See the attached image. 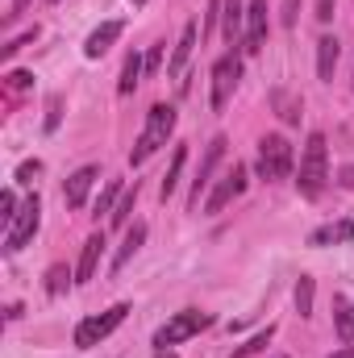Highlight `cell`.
Returning a JSON list of instances; mask_svg holds the SVG:
<instances>
[{
  "label": "cell",
  "instance_id": "4316f807",
  "mask_svg": "<svg viewBox=\"0 0 354 358\" xmlns=\"http://www.w3.org/2000/svg\"><path fill=\"white\" fill-rule=\"evenodd\" d=\"M134 204H138V187H134V192H125V196L117 200V208L108 213V225H129V213H134Z\"/></svg>",
  "mask_w": 354,
  "mask_h": 358
},
{
  "label": "cell",
  "instance_id": "d4e9b609",
  "mask_svg": "<svg viewBox=\"0 0 354 358\" xmlns=\"http://www.w3.org/2000/svg\"><path fill=\"white\" fill-rule=\"evenodd\" d=\"M313 275H300L296 279V308H300V317H313Z\"/></svg>",
  "mask_w": 354,
  "mask_h": 358
},
{
  "label": "cell",
  "instance_id": "277c9868",
  "mask_svg": "<svg viewBox=\"0 0 354 358\" xmlns=\"http://www.w3.org/2000/svg\"><path fill=\"white\" fill-rule=\"evenodd\" d=\"M292 163H296V155H292V142L283 134H267L259 142V176L267 183L271 179H288L292 176Z\"/></svg>",
  "mask_w": 354,
  "mask_h": 358
},
{
  "label": "cell",
  "instance_id": "83f0119b",
  "mask_svg": "<svg viewBox=\"0 0 354 358\" xmlns=\"http://www.w3.org/2000/svg\"><path fill=\"white\" fill-rule=\"evenodd\" d=\"M34 38H38V25H34V29H25V34H17V38H8V42H4V46H0V59H4V63H8V59H13V55H17V50H21V46H29V42H34Z\"/></svg>",
  "mask_w": 354,
  "mask_h": 358
},
{
  "label": "cell",
  "instance_id": "30bf717a",
  "mask_svg": "<svg viewBox=\"0 0 354 358\" xmlns=\"http://www.w3.org/2000/svg\"><path fill=\"white\" fill-rule=\"evenodd\" d=\"M96 179H100V167H80L76 176H67V183H63L67 208H84V204H88V192H92Z\"/></svg>",
  "mask_w": 354,
  "mask_h": 358
},
{
  "label": "cell",
  "instance_id": "8992f818",
  "mask_svg": "<svg viewBox=\"0 0 354 358\" xmlns=\"http://www.w3.org/2000/svg\"><path fill=\"white\" fill-rule=\"evenodd\" d=\"M129 317V304H113V308H104L100 317H84L80 325H76V346L80 350H92V346H100L121 321Z\"/></svg>",
  "mask_w": 354,
  "mask_h": 358
},
{
  "label": "cell",
  "instance_id": "f1b7e54d",
  "mask_svg": "<svg viewBox=\"0 0 354 358\" xmlns=\"http://www.w3.org/2000/svg\"><path fill=\"white\" fill-rule=\"evenodd\" d=\"M59 117H63V96H50L46 100V134L59 129Z\"/></svg>",
  "mask_w": 354,
  "mask_h": 358
},
{
  "label": "cell",
  "instance_id": "8d00e7d4",
  "mask_svg": "<svg viewBox=\"0 0 354 358\" xmlns=\"http://www.w3.org/2000/svg\"><path fill=\"white\" fill-rule=\"evenodd\" d=\"M25 8H29V0H13V4H8V21H13V17H21Z\"/></svg>",
  "mask_w": 354,
  "mask_h": 358
},
{
  "label": "cell",
  "instance_id": "ab89813d",
  "mask_svg": "<svg viewBox=\"0 0 354 358\" xmlns=\"http://www.w3.org/2000/svg\"><path fill=\"white\" fill-rule=\"evenodd\" d=\"M159 358H176V355H171V350H159Z\"/></svg>",
  "mask_w": 354,
  "mask_h": 358
},
{
  "label": "cell",
  "instance_id": "603a6c76",
  "mask_svg": "<svg viewBox=\"0 0 354 358\" xmlns=\"http://www.w3.org/2000/svg\"><path fill=\"white\" fill-rule=\"evenodd\" d=\"M121 196H125V187H121V179H108V183H104V192L96 196V217H100V213H113Z\"/></svg>",
  "mask_w": 354,
  "mask_h": 358
},
{
  "label": "cell",
  "instance_id": "4fadbf2b",
  "mask_svg": "<svg viewBox=\"0 0 354 358\" xmlns=\"http://www.w3.org/2000/svg\"><path fill=\"white\" fill-rule=\"evenodd\" d=\"M121 34H125V21H104L100 29H92V34H88V42H84V55H88V59H100V55H104V50H108V46H113Z\"/></svg>",
  "mask_w": 354,
  "mask_h": 358
},
{
  "label": "cell",
  "instance_id": "52a82bcc",
  "mask_svg": "<svg viewBox=\"0 0 354 358\" xmlns=\"http://www.w3.org/2000/svg\"><path fill=\"white\" fill-rule=\"evenodd\" d=\"M238 80H242V59L229 50V55H221V59L213 63V108H217V113L229 104V96H234V88H238Z\"/></svg>",
  "mask_w": 354,
  "mask_h": 358
},
{
  "label": "cell",
  "instance_id": "7c38bea8",
  "mask_svg": "<svg viewBox=\"0 0 354 358\" xmlns=\"http://www.w3.org/2000/svg\"><path fill=\"white\" fill-rule=\"evenodd\" d=\"M267 46V0H250L246 8V50H263Z\"/></svg>",
  "mask_w": 354,
  "mask_h": 358
},
{
  "label": "cell",
  "instance_id": "7402d4cb",
  "mask_svg": "<svg viewBox=\"0 0 354 358\" xmlns=\"http://www.w3.org/2000/svg\"><path fill=\"white\" fill-rule=\"evenodd\" d=\"M271 104H275V108H279V117H283V121H288V125H296V121H300V100H296V96H292V92L275 88V92H271Z\"/></svg>",
  "mask_w": 354,
  "mask_h": 358
},
{
  "label": "cell",
  "instance_id": "9c48e42d",
  "mask_svg": "<svg viewBox=\"0 0 354 358\" xmlns=\"http://www.w3.org/2000/svg\"><path fill=\"white\" fill-rule=\"evenodd\" d=\"M221 155H225V138H213V142H208V150H204V163H200V171H196V179H192V192H187V204H192V208L200 204V192L213 183V171H217Z\"/></svg>",
  "mask_w": 354,
  "mask_h": 358
},
{
  "label": "cell",
  "instance_id": "484cf974",
  "mask_svg": "<svg viewBox=\"0 0 354 358\" xmlns=\"http://www.w3.org/2000/svg\"><path fill=\"white\" fill-rule=\"evenodd\" d=\"M271 338H275V325L259 329V334H255V338H250L246 346H238V350H234L229 358H250V355H259V350H267V342H271Z\"/></svg>",
  "mask_w": 354,
  "mask_h": 358
},
{
  "label": "cell",
  "instance_id": "4dcf8cb0",
  "mask_svg": "<svg viewBox=\"0 0 354 358\" xmlns=\"http://www.w3.org/2000/svg\"><path fill=\"white\" fill-rule=\"evenodd\" d=\"M0 217H4V225L17 217V196H13V187H4V192H0Z\"/></svg>",
  "mask_w": 354,
  "mask_h": 358
},
{
  "label": "cell",
  "instance_id": "3957f363",
  "mask_svg": "<svg viewBox=\"0 0 354 358\" xmlns=\"http://www.w3.org/2000/svg\"><path fill=\"white\" fill-rule=\"evenodd\" d=\"M208 325H213L208 313H200V308H183V313H176L167 325L155 329V350H171V346L187 342V338H196V334L208 329Z\"/></svg>",
  "mask_w": 354,
  "mask_h": 358
},
{
  "label": "cell",
  "instance_id": "ffe728a7",
  "mask_svg": "<svg viewBox=\"0 0 354 358\" xmlns=\"http://www.w3.org/2000/svg\"><path fill=\"white\" fill-rule=\"evenodd\" d=\"M142 76H146V59H142V55H125V67H121V84H117V92L129 96V92L138 88Z\"/></svg>",
  "mask_w": 354,
  "mask_h": 358
},
{
  "label": "cell",
  "instance_id": "cb8c5ba5",
  "mask_svg": "<svg viewBox=\"0 0 354 358\" xmlns=\"http://www.w3.org/2000/svg\"><path fill=\"white\" fill-rule=\"evenodd\" d=\"M71 279H76V271H67L63 263H55V267L46 271V292H50V296H63Z\"/></svg>",
  "mask_w": 354,
  "mask_h": 358
},
{
  "label": "cell",
  "instance_id": "7a4b0ae2",
  "mask_svg": "<svg viewBox=\"0 0 354 358\" xmlns=\"http://www.w3.org/2000/svg\"><path fill=\"white\" fill-rule=\"evenodd\" d=\"M171 129H176V108H171V104H155V108L146 113V125H142V134H138L134 150H129V163H134V167H142L155 150H163V146H167Z\"/></svg>",
  "mask_w": 354,
  "mask_h": 358
},
{
  "label": "cell",
  "instance_id": "74e56055",
  "mask_svg": "<svg viewBox=\"0 0 354 358\" xmlns=\"http://www.w3.org/2000/svg\"><path fill=\"white\" fill-rule=\"evenodd\" d=\"M342 187H354V167H342V179H338Z\"/></svg>",
  "mask_w": 354,
  "mask_h": 358
},
{
  "label": "cell",
  "instance_id": "2e32d148",
  "mask_svg": "<svg viewBox=\"0 0 354 358\" xmlns=\"http://www.w3.org/2000/svg\"><path fill=\"white\" fill-rule=\"evenodd\" d=\"M351 238H354V221H330V225L309 234V246H338V242H351Z\"/></svg>",
  "mask_w": 354,
  "mask_h": 358
},
{
  "label": "cell",
  "instance_id": "6da1fadb",
  "mask_svg": "<svg viewBox=\"0 0 354 358\" xmlns=\"http://www.w3.org/2000/svg\"><path fill=\"white\" fill-rule=\"evenodd\" d=\"M325 179H330V146H325V134H309L304 150H300V171H296V187L300 196L317 200L325 192Z\"/></svg>",
  "mask_w": 354,
  "mask_h": 358
},
{
  "label": "cell",
  "instance_id": "9a60e30c",
  "mask_svg": "<svg viewBox=\"0 0 354 358\" xmlns=\"http://www.w3.org/2000/svg\"><path fill=\"white\" fill-rule=\"evenodd\" d=\"M100 255H104V234H92L88 242H84V250H80V267H76V283H88L92 275H96V263H100Z\"/></svg>",
  "mask_w": 354,
  "mask_h": 358
},
{
  "label": "cell",
  "instance_id": "5bb4252c",
  "mask_svg": "<svg viewBox=\"0 0 354 358\" xmlns=\"http://www.w3.org/2000/svg\"><path fill=\"white\" fill-rule=\"evenodd\" d=\"M221 34L229 46H238V38L246 34V13H242V0H225L221 8Z\"/></svg>",
  "mask_w": 354,
  "mask_h": 358
},
{
  "label": "cell",
  "instance_id": "836d02e7",
  "mask_svg": "<svg viewBox=\"0 0 354 358\" xmlns=\"http://www.w3.org/2000/svg\"><path fill=\"white\" fill-rule=\"evenodd\" d=\"M221 8H225L221 0H208V13H204V34H213V25L221 21Z\"/></svg>",
  "mask_w": 354,
  "mask_h": 358
},
{
  "label": "cell",
  "instance_id": "44dd1931",
  "mask_svg": "<svg viewBox=\"0 0 354 358\" xmlns=\"http://www.w3.org/2000/svg\"><path fill=\"white\" fill-rule=\"evenodd\" d=\"M183 163H187V150H183V146H176V155H171V167H167V176H163V183H159V196H163V200H167V196L179 187Z\"/></svg>",
  "mask_w": 354,
  "mask_h": 358
},
{
  "label": "cell",
  "instance_id": "f35d334b",
  "mask_svg": "<svg viewBox=\"0 0 354 358\" xmlns=\"http://www.w3.org/2000/svg\"><path fill=\"white\" fill-rule=\"evenodd\" d=\"M330 358H354V346H342L338 355H330Z\"/></svg>",
  "mask_w": 354,
  "mask_h": 358
},
{
  "label": "cell",
  "instance_id": "5b68a950",
  "mask_svg": "<svg viewBox=\"0 0 354 358\" xmlns=\"http://www.w3.org/2000/svg\"><path fill=\"white\" fill-rule=\"evenodd\" d=\"M38 225H42V200L29 196V200L17 208V217L4 225V255H17V250L38 234Z\"/></svg>",
  "mask_w": 354,
  "mask_h": 358
},
{
  "label": "cell",
  "instance_id": "ac0fdd59",
  "mask_svg": "<svg viewBox=\"0 0 354 358\" xmlns=\"http://www.w3.org/2000/svg\"><path fill=\"white\" fill-rule=\"evenodd\" d=\"M334 325H338V342L354 346V304L346 296H334Z\"/></svg>",
  "mask_w": 354,
  "mask_h": 358
},
{
  "label": "cell",
  "instance_id": "d6986e66",
  "mask_svg": "<svg viewBox=\"0 0 354 358\" xmlns=\"http://www.w3.org/2000/svg\"><path fill=\"white\" fill-rule=\"evenodd\" d=\"M142 242H146V225H134V229L125 234V242H121V250L113 255V271H121V267H125V263H129V259H134V255L142 250Z\"/></svg>",
  "mask_w": 354,
  "mask_h": 358
},
{
  "label": "cell",
  "instance_id": "d590c367",
  "mask_svg": "<svg viewBox=\"0 0 354 358\" xmlns=\"http://www.w3.org/2000/svg\"><path fill=\"white\" fill-rule=\"evenodd\" d=\"M334 17V0H317V21H330Z\"/></svg>",
  "mask_w": 354,
  "mask_h": 358
},
{
  "label": "cell",
  "instance_id": "e0dca14e",
  "mask_svg": "<svg viewBox=\"0 0 354 358\" xmlns=\"http://www.w3.org/2000/svg\"><path fill=\"white\" fill-rule=\"evenodd\" d=\"M338 59H342V46H338V38H330V34H325V38L317 42V76H321L325 84L334 80V67H338Z\"/></svg>",
  "mask_w": 354,
  "mask_h": 358
},
{
  "label": "cell",
  "instance_id": "60d3db41",
  "mask_svg": "<svg viewBox=\"0 0 354 358\" xmlns=\"http://www.w3.org/2000/svg\"><path fill=\"white\" fill-rule=\"evenodd\" d=\"M129 4H146V0H129Z\"/></svg>",
  "mask_w": 354,
  "mask_h": 358
},
{
  "label": "cell",
  "instance_id": "e575fe53",
  "mask_svg": "<svg viewBox=\"0 0 354 358\" xmlns=\"http://www.w3.org/2000/svg\"><path fill=\"white\" fill-rule=\"evenodd\" d=\"M296 8H300V0H283V8H279V21H283L288 29L296 25Z\"/></svg>",
  "mask_w": 354,
  "mask_h": 358
},
{
  "label": "cell",
  "instance_id": "d6a6232c",
  "mask_svg": "<svg viewBox=\"0 0 354 358\" xmlns=\"http://www.w3.org/2000/svg\"><path fill=\"white\" fill-rule=\"evenodd\" d=\"M163 67V42H155L150 50H146V76H155Z\"/></svg>",
  "mask_w": 354,
  "mask_h": 358
},
{
  "label": "cell",
  "instance_id": "f546056e",
  "mask_svg": "<svg viewBox=\"0 0 354 358\" xmlns=\"http://www.w3.org/2000/svg\"><path fill=\"white\" fill-rule=\"evenodd\" d=\"M4 84H8V92H25L29 84H34V71H8Z\"/></svg>",
  "mask_w": 354,
  "mask_h": 358
},
{
  "label": "cell",
  "instance_id": "ba28073f",
  "mask_svg": "<svg viewBox=\"0 0 354 358\" xmlns=\"http://www.w3.org/2000/svg\"><path fill=\"white\" fill-rule=\"evenodd\" d=\"M246 183H250V179H246V167H242V163H234V167L225 171V179H221V183L208 192V200H204V213H221L229 200H238V196L246 192Z\"/></svg>",
  "mask_w": 354,
  "mask_h": 358
},
{
  "label": "cell",
  "instance_id": "8fae6325",
  "mask_svg": "<svg viewBox=\"0 0 354 358\" xmlns=\"http://www.w3.org/2000/svg\"><path fill=\"white\" fill-rule=\"evenodd\" d=\"M196 34H200L196 21H187V25L179 29V42H176V50H171V59H167V76H171V80L183 76V67H187V59H192V50H196Z\"/></svg>",
  "mask_w": 354,
  "mask_h": 358
},
{
  "label": "cell",
  "instance_id": "1f68e13d",
  "mask_svg": "<svg viewBox=\"0 0 354 358\" xmlns=\"http://www.w3.org/2000/svg\"><path fill=\"white\" fill-rule=\"evenodd\" d=\"M38 171H42V163H38V159H25V163L17 167V183H34Z\"/></svg>",
  "mask_w": 354,
  "mask_h": 358
}]
</instances>
